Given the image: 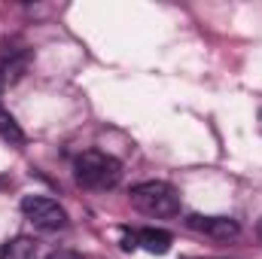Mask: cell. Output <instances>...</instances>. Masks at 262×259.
<instances>
[{
  "label": "cell",
  "mask_w": 262,
  "mask_h": 259,
  "mask_svg": "<svg viewBox=\"0 0 262 259\" xmlns=\"http://www.w3.org/2000/svg\"><path fill=\"white\" fill-rule=\"evenodd\" d=\"M37 253V244L31 238H12L9 244H3L0 259H34Z\"/></svg>",
  "instance_id": "6"
},
{
  "label": "cell",
  "mask_w": 262,
  "mask_h": 259,
  "mask_svg": "<svg viewBox=\"0 0 262 259\" xmlns=\"http://www.w3.org/2000/svg\"><path fill=\"white\" fill-rule=\"evenodd\" d=\"M134 247H137V235L134 232H125L122 235V250H134Z\"/></svg>",
  "instance_id": "8"
},
{
  "label": "cell",
  "mask_w": 262,
  "mask_h": 259,
  "mask_svg": "<svg viewBox=\"0 0 262 259\" xmlns=\"http://www.w3.org/2000/svg\"><path fill=\"white\" fill-rule=\"evenodd\" d=\"M131 204L146 217H174L180 210V195L162 180H146L131 189Z\"/></svg>",
  "instance_id": "2"
},
{
  "label": "cell",
  "mask_w": 262,
  "mask_h": 259,
  "mask_svg": "<svg viewBox=\"0 0 262 259\" xmlns=\"http://www.w3.org/2000/svg\"><path fill=\"white\" fill-rule=\"evenodd\" d=\"M21 213L43 232H58L67 226V210L46 195H25L21 198Z\"/></svg>",
  "instance_id": "3"
},
{
  "label": "cell",
  "mask_w": 262,
  "mask_h": 259,
  "mask_svg": "<svg viewBox=\"0 0 262 259\" xmlns=\"http://www.w3.org/2000/svg\"><path fill=\"white\" fill-rule=\"evenodd\" d=\"M186 226H189L192 232L207 235V238H216V241L235 238V235L241 232V229H238V223H235L232 217H201V213H192V217L186 220Z\"/></svg>",
  "instance_id": "4"
},
{
  "label": "cell",
  "mask_w": 262,
  "mask_h": 259,
  "mask_svg": "<svg viewBox=\"0 0 262 259\" xmlns=\"http://www.w3.org/2000/svg\"><path fill=\"white\" fill-rule=\"evenodd\" d=\"M137 244H140L146 253L162 256V253L171 250V235H168L165 229H140V232H137Z\"/></svg>",
  "instance_id": "5"
},
{
  "label": "cell",
  "mask_w": 262,
  "mask_h": 259,
  "mask_svg": "<svg viewBox=\"0 0 262 259\" xmlns=\"http://www.w3.org/2000/svg\"><path fill=\"white\" fill-rule=\"evenodd\" d=\"M0 92H3V76H0Z\"/></svg>",
  "instance_id": "10"
},
{
  "label": "cell",
  "mask_w": 262,
  "mask_h": 259,
  "mask_svg": "<svg viewBox=\"0 0 262 259\" xmlns=\"http://www.w3.org/2000/svg\"><path fill=\"white\" fill-rule=\"evenodd\" d=\"M73 177L85 189H113L119 183V177H122V165H119V159H113L107 153L89 149V153L76 156Z\"/></svg>",
  "instance_id": "1"
},
{
  "label": "cell",
  "mask_w": 262,
  "mask_h": 259,
  "mask_svg": "<svg viewBox=\"0 0 262 259\" xmlns=\"http://www.w3.org/2000/svg\"><path fill=\"white\" fill-rule=\"evenodd\" d=\"M46 259H82V256L73 253V250H55V253H49Z\"/></svg>",
  "instance_id": "9"
},
{
  "label": "cell",
  "mask_w": 262,
  "mask_h": 259,
  "mask_svg": "<svg viewBox=\"0 0 262 259\" xmlns=\"http://www.w3.org/2000/svg\"><path fill=\"white\" fill-rule=\"evenodd\" d=\"M0 137L3 140H9V143H15V146H21L25 143V131L21 125L15 122V116L12 113H6L3 107H0Z\"/></svg>",
  "instance_id": "7"
}]
</instances>
